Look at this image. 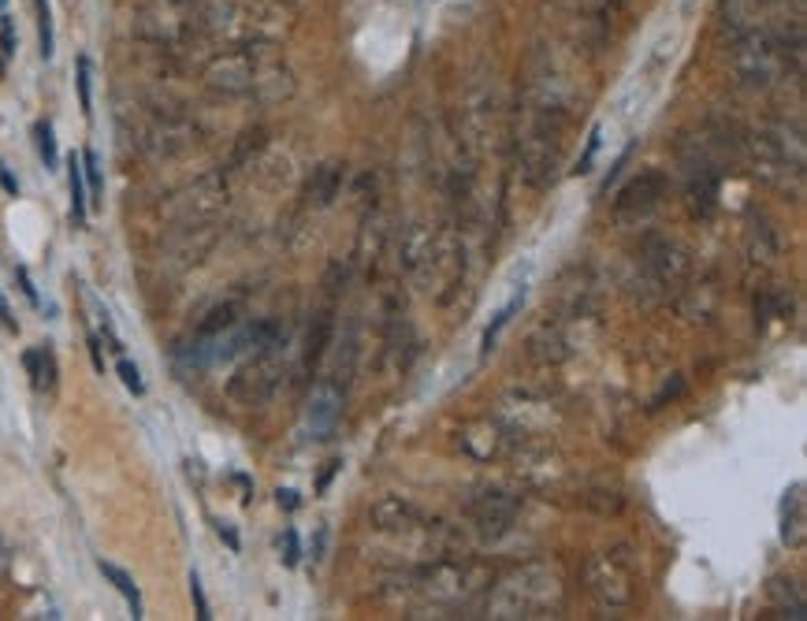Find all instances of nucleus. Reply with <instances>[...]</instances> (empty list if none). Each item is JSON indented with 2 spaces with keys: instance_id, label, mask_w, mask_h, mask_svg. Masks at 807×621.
<instances>
[{
  "instance_id": "nucleus-23",
  "label": "nucleus",
  "mask_w": 807,
  "mask_h": 621,
  "mask_svg": "<svg viewBox=\"0 0 807 621\" xmlns=\"http://www.w3.org/2000/svg\"><path fill=\"white\" fill-rule=\"evenodd\" d=\"M807 537V503H804V484H793L785 492L782 503V543L785 547H800Z\"/></svg>"
},
{
  "instance_id": "nucleus-17",
  "label": "nucleus",
  "mask_w": 807,
  "mask_h": 621,
  "mask_svg": "<svg viewBox=\"0 0 807 621\" xmlns=\"http://www.w3.org/2000/svg\"><path fill=\"white\" fill-rule=\"evenodd\" d=\"M346 387L339 376H321L313 387V398H310V414H305V425H310V436L313 439H328L335 432V425H339L343 409H346Z\"/></svg>"
},
{
  "instance_id": "nucleus-31",
  "label": "nucleus",
  "mask_w": 807,
  "mask_h": 621,
  "mask_svg": "<svg viewBox=\"0 0 807 621\" xmlns=\"http://www.w3.org/2000/svg\"><path fill=\"white\" fill-rule=\"evenodd\" d=\"M101 573H104V577L112 580V585H115V591H120V596L127 599V607H131V618H142V596H138V588H134L131 573H123L120 566H112V562H101Z\"/></svg>"
},
{
  "instance_id": "nucleus-24",
  "label": "nucleus",
  "mask_w": 807,
  "mask_h": 621,
  "mask_svg": "<svg viewBox=\"0 0 807 621\" xmlns=\"http://www.w3.org/2000/svg\"><path fill=\"white\" fill-rule=\"evenodd\" d=\"M23 365L31 372V387L37 395H53L56 387V376H60V369H56V353L49 347H34L23 353Z\"/></svg>"
},
{
  "instance_id": "nucleus-43",
  "label": "nucleus",
  "mask_w": 807,
  "mask_h": 621,
  "mask_svg": "<svg viewBox=\"0 0 807 621\" xmlns=\"http://www.w3.org/2000/svg\"><path fill=\"white\" fill-rule=\"evenodd\" d=\"M280 547H283V562H287V566H298V532L294 529L283 532Z\"/></svg>"
},
{
  "instance_id": "nucleus-46",
  "label": "nucleus",
  "mask_w": 807,
  "mask_h": 621,
  "mask_svg": "<svg viewBox=\"0 0 807 621\" xmlns=\"http://www.w3.org/2000/svg\"><path fill=\"white\" fill-rule=\"evenodd\" d=\"M19 283H23V291H26V298H31V302H37V291H34V286H31V275H26L23 269H19Z\"/></svg>"
},
{
  "instance_id": "nucleus-36",
  "label": "nucleus",
  "mask_w": 807,
  "mask_h": 621,
  "mask_svg": "<svg viewBox=\"0 0 807 621\" xmlns=\"http://www.w3.org/2000/svg\"><path fill=\"white\" fill-rule=\"evenodd\" d=\"M34 138H37V153H42L45 168H56V135H53V123L42 120L34 127Z\"/></svg>"
},
{
  "instance_id": "nucleus-49",
  "label": "nucleus",
  "mask_w": 807,
  "mask_h": 621,
  "mask_svg": "<svg viewBox=\"0 0 807 621\" xmlns=\"http://www.w3.org/2000/svg\"><path fill=\"white\" fill-rule=\"evenodd\" d=\"M280 4H287V8H291V12H298V8H305V4H310V0H280Z\"/></svg>"
},
{
  "instance_id": "nucleus-12",
  "label": "nucleus",
  "mask_w": 807,
  "mask_h": 621,
  "mask_svg": "<svg viewBox=\"0 0 807 621\" xmlns=\"http://www.w3.org/2000/svg\"><path fill=\"white\" fill-rule=\"evenodd\" d=\"M227 171H209V176L194 179L190 187H182L179 194H171L165 202V219L182 227H209L216 224V216L227 208Z\"/></svg>"
},
{
  "instance_id": "nucleus-30",
  "label": "nucleus",
  "mask_w": 807,
  "mask_h": 621,
  "mask_svg": "<svg viewBox=\"0 0 807 621\" xmlns=\"http://www.w3.org/2000/svg\"><path fill=\"white\" fill-rule=\"evenodd\" d=\"M67 187H71V219H75V227H82V224H86V205H90V197H86L82 160H79V157L67 160Z\"/></svg>"
},
{
  "instance_id": "nucleus-25",
  "label": "nucleus",
  "mask_w": 807,
  "mask_h": 621,
  "mask_svg": "<svg viewBox=\"0 0 807 621\" xmlns=\"http://www.w3.org/2000/svg\"><path fill=\"white\" fill-rule=\"evenodd\" d=\"M565 353H570V347H565L562 328H551V324H543V328L528 339V358L540 361V365H559Z\"/></svg>"
},
{
  "instance_id": "nucleus-6",
  "label": "nucleus",
  "mask_w": 807,
  "mask_h": 621,
  "mask_svg": "<svg viewBox=\"0 0 807 621\" xmlns=\"http://www.w3.org/2000/svg\"><path fill=\"white\" fill-rule=\"evenodd\" d=\"M722 149H729L726 135H688L681 138L677 157L685 168V202L692 216L710 219L718 208V190H722Z\"/></svg>"
},
{
  "instance_id": "nucleus-20",
  "label": "nucleus",
  "mask_w": 807,
  "mask_h": 621,
  "mask_svg": "<svg viewBox=\"0 0 807 621\" xmlns=\"http://www.w3.org/2000/svg\"><path fill=\"white\" fill-rule=\"evenodd\" d=\"M744 253L752 264H774L777 253H782V238H777V227L771 224L766 213H752L748 219V232H744Z\"/></svg>"
},
{
  "instance_id": "nucleus-21",
  "label": "nucleus",
  "mask_w": 807,
  "mask_h": 621,
  "mask_svg": "<svg viewBox=\"0 0 807 621\" xmlns=\"http://www.w3.org/2000/svg\"><path fill=\"white\" fill-rule=\"evenodd\" d=\"M369 524L380 532H406L417 524V506L406 503L402 495H380L369 506Z\"/></svg>"
},
{
  "instance_id": "nucleus-22",
  "label": "nucleus",
  "mask_w": 807,
  "mask_h": 621,
  "mask_svg": "<svg viewBox=\"0 0 807 621\" xmlns=\"http://www.w3.org/2000/svg\"><path fill=\"white\" fill-rule=\"evenodd\" d=\"M343 183H346V165H339V160H324V165L313 168L310 183H305V202L313 208H328L335 197L343 194Z\"/></svg>"
},
{
  "instance_id": "nucleus-11",
  "label": "nucleus",
  "mask_w": 807,
  "mask_h": 621,
  "mask_svg": "<svg viewBox=\"0 0 807 621\" xmlns=\"http://www.w3.org/2000/svg\"><path fill=\"white\" fill-rule=\"evenodd\" d=\"M413 280L421 283V291L428 298H436L439 305H447L466 283V246L455 232H439L431 235V246L425 253V261L417 264Z\"/></svg>"
},
{
  "instance_id": "nucleus-14",
  "label": "nucleus",
  "mask_w": 807,
  "mask_h": 621,
  "mask_svg": "<svg viewBox=\"0 0 807 621\" xmlns=\"http://www.w3.org/2000/svg\"><path fill=\"white\" fill-rule=\"evenodd\" d=\"M280 384H283L280 347H265V350H254L235 369V376L227 380V398L235 406H265L280 391Z\"/></svg>"
},
{
  "instance_id": "nucleus-35",
  "label": "nucleus",
  "mask_w": 807,
  "mask_h": 621,
  "mask_svg": "<svg viewBox=\"0 0 807 621\" xmlns=\"http://www.w3.org/2000/svg\"><path fill=\"white\" fill-rule=\"evenodd\" d=\"M37 4V45H42V60L53 56V12L49 0H34Z\"/></svg>"
},
{
  "instance_id": "nucleus-40",
  "label": "nucleus",
  "mask_w": 807,
  "mask_h": 621,
  "mask_svg": "<svg viewBox=\"0 0 807 621\" xmlns=\"http://www.w3.org/2000/svg\"><path fill=\"white\" fill-rule=\"evenodd\" d=\"M120 376H123V384H127L131 395H142V391H146V384H142L138 365H134V361H127V358L120 361Z\"/></svg>"
},
{
  "instance_id": "nucleus-29",
  "label": "nucleus",
  "mask_w": 807,
  "mask_h": 621,
  "mask_svg": "<svg viewBox=\"0 0 807 621\" xmlns=\"http://www.w3.org/2000/svg\"><path fill=\"white\" fill-rule=\"evenodd\" d=\"M771 599H777V618H793V621H804L807 618V599H804V588L796 585V580H771Z\"/></svg>"
},
{
  "instance_id": "nucleus-18",
  "label": "nucleus",
  "mask_w": 807,
  "mask_h": 621,
  "mask_svg": "<svg viewBox=\"0 0 807 621\" xmlns=\"http://www.w3.org/2000/svg\"><path fill=\"white\" fill-rule=\"evenodd\" d=\"M718 23H722L729 42H737V37L766 31L774 19H771V4H766V0H722V4H718Z\"/></svg>"
},
{
  "instance_id": "nucleus-15",
  "label": "nucleus",
  "mask_w": 807,
  "mask_h": 621,
  "mask_svg": "<svg viewBox=\"0 0 807 621\" xmlns=\"http://www.w3.org/2000/svg\"><path fill=\"white\" fill-rule=\"evenodd\" d=\"M662 197H666V176L655 168L640 171V176H632L626 187L618 190V197H614V224L618 227H637L643 219H651V213L662 205Z\"/></svg>"
},
{
  "instance_id": "nucleus-2",
  "label": "nucleus",
  "mask_w": 807,
  "mask_h": 621,
  "mask_svg": "<svg viewBox=\"0 0 807 621\" xmlns=\"http://www.w3.org/2000/svg\"><path fill=\"white\" fill-rule=\"evenodd\" d=\"M201 79L224 98L283 101L294 93V71L280 45H231L201 68Z\"/></svg>"
},
{
  "instance_id": "nucleus-39",
  "label": "nucleus",
  "mask_w": 807,
  "mask_h": 621,
  "mask_svg": "<svg viewBox=\"0 0 807 621\" xmlns=\"http://www.w3.org/2000/svg\"><path fill=\"white\" fill-rule=\"evenodd\" d=\"M766 4H771L782 19H804L807 12V0H766Z\"/></svg>"
},
{
  "instance_id": "nucleus-19",
  "label": "nucleus",
  "mask_w": 807,
  "mask_h": 621,
  "mask_svg": "<svg viewBox=\"0 0 807 621\" xmlns=\"http://www.w3.org/2000/svg\"><path fill=\"white\" fill-rule=\"evenodd\" d=\"M458 447L473 462H492V458L511 451V432L503 425H495V420H469L458 432Z\"/></svg>"
},
{
  "instance_id": "nucleus-3",
  "label": "nucleus",
  "mask_w": 807,
  "mask_h": 621,
  "mask_svg": "<svg viewBox=\"0 0 807 621\" xmlns=\"http://www.w3.org/2000/svg\"><path fill=\"white\" fill-rule=\"evenodd\" d=\"M280 0H198L201 34L224 45H280L294 26Z\"/></svg>"
},
{
  "instance_id": "nucleus-41",
  "label": "nucleus",
  "mask_w": 807,
  "mask_h": 621,
  "mask_svg": "<svg viewBox=\"0 0 807 621\" xmlns=\"http://www.w3.org/2000/svg\"><path fill=\"white\" fill-rule=\"evenodd\" d=\"M599 135H603V131H599V127H592L589 149H584V157L576 160V171H581V176H584V171H592V160H595V153H599Z\"/></svg>"
},
{
  "instance_id": "nucleus-38",
  "label": "nucleus",
  "mask_w": 807,
  "mask_h": 621,
  "mask_svg": "<svg viewBox=\"0 0 807 621\" xmlns=\"http://www.w3.org/2000/svg\"><path fill=\"white\" fill-rule=\"evenodd\" d=\"M15 53V23L4 15V23H0V64L8 68V60H12Z\"/></svg>"
},
{
  "instance_id": "nucleus-7",
  "label": "nucleus",
  "mask_w": 807,
  "mask_h": 621,
  "mask_svg": "<svg viewBox=\"0 0 807 621\" xmlns=\"http://www.w3.org/2000/svg\"><path fill=\"white\" fill-rule=\"evenodd\" d=\"M134 34L165 53L190 49L201 37L198 0H146L134 12Z\"/></svg>"
},
{
  "instance_id": "nucleus-32",
  "label": "nucleus",
  "mask_w": 807,
  "mask_h": 621,
  "mask_svg": "<svg viewBox=\"0 0 807 621\" xmlns=\"http://www.w3.org/2000/svg\"><path fill=\"white\" fill-rule=\"evenodd\" d=\"M82 183L90 187V205L101 208V202H104V179H101V165H98V153H93V149L82 153Z\"/></svg>"
},
{
  "instance_id": "nucleus-4",
  "label": "nucleus",
  "mask_w": 807,
  "mask_h": 621,
  "mask_svg": "<svg viewBox=\"0 0 807 621\" xmlns=\"http://www.w3.org/2000/svg\"><path fill=\"white\" fill-rule=\"evenodd\" d=\"M565 599V577L559 562H525L506 573L498 585L487 591L484 618L492 621H533L554 618Z\"/></svg>"
},
{
  "instance_id": "nucleus-44",
  "label": "nucleus",
  "mask_w": 807,
  "mask_h": 621,
  "mask_svg": "<svg viewBox=\"0 0 807 621\" xmlns=\"http://www.w3.org/2000/svg\"><path fill=\"white\" fill-rule=\"evenodd\" d=\"M681 387H685V380L674 376V384H666L655 398H651V409H662V403H666V398H677V395H681Z\"/></svg>"
},
{
  "instance_id": "nucleus-9",
  "label": "nucleus",
  "mask_w": 807,
  "mask_h": 621,
  "mask_svg": "<svg viewBox=\"0 0 807 621\" xmlns=\"http://www.w3.org/2000/svg\"><path fill=\"white\" fill-rule=\"evenodd\" d=\"M584 591L595 599L599 610L621 614L640 596L637 569H632V562L621 551H595L589 566H584Z\"/></svg>"
},
{
  "instance_id": "nucleus-47",
  "label": "nucleus",
  "mask_w": 807,
  "mask_h": 621,
  "mask_svg": "<svg viewBox=\"0 0 807 621\" xmlns=\"http://www.w3.org/2000/svg\"><path fill=\"white\" fill-rule=\"evenodd\" d=\"M216 529H220V537H224V540L231 543V547H238V537H235V532H231V529H227V524H224V521H220V524H216Z\"/></svg>"
},
{
  "instance_id": "nucleus-5",
  "label": "nucleus",
  "mask_w": 807,
  "mask_h": 621,
  "mask_svg": "<svg viewBox=\"0 0 807 621\" xmlns=\"http://www.w3.org/2000/svg\"><path fill=\"white\" fill-rule=\"evenodd\" d=\"M692 275V257L677 238L670 235H648L640 246V264L637 280H632V294L640 305H662L674 291L688 283Z\"/></svg>"
},
{
  "instance_id": "nucleus-42",
  "label": "nucleus",
  "mask_w": 807,
  "mask_h": 621,
  "mask_svg": "<svg viewBox=\"0 0 807 621\" xmlns=\"http://www.w3.org/2000/svg\"><path fill=\"white\" fill-rule=\"evenodd\" d=\"M190 596H194V607H198V618L201 621L213 618V614H209V603H205V591H201V577H198V573H190Z\"/></svg>"
},
{
  "instance_id": "nucleus-37",
  "label": "nucleus",
  "mask_w": 807,
  "mask_h": 621,
  "mask_svg": "<svg viewBox=\"0 0 807 621\" xmlns=\"http://www.w3.org/2000/svg\"><path fill=\"white\" fill-rule=\"evenodd\" d=\"M90 56H79V101H82V116H93V98H90Z\"/></svg>"
},
{
  "instance_id": "nucleus-13",
  "label": "nucleus",
  "mask_w": 807,
  "mask_h": 621,
  "mask_svg": "<svg viewBox=\"0 0 807 621\" xmlns=\"http://www.w3.org/2000/svg\"><path fill=\"white\" fill-rule=\"evenodd\" d=\"M131 142L149 157H179L190 146H198V127L179 112L153 109L142 112L138 123H131Z\"/></svg>"
},
{
  "instance_id": "nucleus-33",
  "label": "nucleus",
  "mask_w": 807,
  "mask_h": 621,
  "mask_svg": "<svg viewBox=\"0 0 807 621\" xmlns=\"http://www.w3.org/2000/svg\"><path fill=\"white\" fill-rule=\"evenodd\" d=\"M522 302H525V286H522V291H517V294H514V298H511V302H506V305H503V309H498V313H495V320H492V324H487V331H484V353H487V350H492V347H495V339H498V331H503V328H506V324H511V317H514V309H517V305H522Z\"/></svg>"
},
{
  "instance_id": "nucleus-28",
  "label": "nucleus",
  "mask_w": 807,
  "mask_h": 621,
  "mask_svg": "<svg viewBox=\"0 0 807 621\" xmlns=\"http://www.w3.org/2000/svg\"><path fill=\"white\" fill-rule=\"evenodd\" d=\"M332 328H335L332 309L316 313V320L310 328V339H305V372H316V365H321L324 350H328V342H332Z\"/></svg>"
},
{
  "instance_id": "nucleus-34",
  "label": "nucleus",
  "mask_w": 807,
  "mask_h": 621,
  "mask_svg": "<svg viewBox=\"0 0 807 621\" xmlns=\"http://www.w3.org/2000/svg\"><path fill=\"white\" fill-rule=\"evenodd\" d=\"M265 149V131H249V135H243V142H238L235 157H231V168H246L254 165V157Z\"/></svg>"
},
{
  "instance_id": "nucleus-50",
  "label": "nucleus",
  "mask_w": 807,
  "mask_h": 621,
  "mask_svg": "<svg viewBox=\"0 0 807 621\" xmlns=\"http://www.w3.org/2000/svg\"><path fill=\"white\" fill-rule=\"evenodd\" d=\"M4 4H8V0H0V12H4Z\"/></svg>"
},
{
  "instance_id": "nucleus-8",
  "label": "nucleus",
  "mask_w": 807,
  "mask_h": 621,
  "mask_svg": "<svg viewBox=\"0 0 807 621\" xmlns=\"http://www.w3.org/2000/svg\"><path fill=\"white\" fill-rule=\"evenodd\" d=\"M729 64H733L737 82L755 93L774 90V86L782 79H789V75L796 79V71L789 68V60H785V53H782V42H777V34H774V23L759 34L729 42Z\"/></svg>"
},
{
  "instance_id": "nucleus-1",
  "label": "nucleus",
  "mask_w": 807,
  "mask_h": 621,
  "mask_svg": "<svg viewBox=\"0 0 807 621\" xmlns=\"http://www.w3.org/2000/svg\"><path fill=\"white\" fill-rule=\"evenodd\" d=\"M570 82L562 79L559 64L547 53H536V75L528 82L525 104L517 112V168L533 190H547L559 179L565 127H570Z\"/></svg>"
},
{
  "instance_id": "nucleus-45",
  "label": "nucleus",
  "mask_w": 807,
  "mask_h": 621,
  "mask_svg": "<svg viewBox=\"0 0 807 621\" xmlns=\"http://www.w3.org/2000/svg\"><path fill=\"white\" fill-rule=\"evenodd\" d=\"M0 183H4V190H8V194H19V183H15V176H12V171H8L4 165H0Z\"/></svg>"
},
{
  "instance_id": "nucleus-26",
  "label": "nucleus",
  "mask_w": 807,
  "mask_h": 621,
  "mask_svg": "<svg viewBox=\"0 0 807 621\" xmlns=\"http://www.w3.org/2000/svg\"><path fill=\"white\" fill-rule=\"evenodd\" d=\"M243 313H246V305L238 302V298H227V302L213 305V309H209L205 317H201L198 331H194V339H209V336H220V331L235 328V324L243 320Z\"/></svg>"
},
{
  "instance_id": "nucleus-16",
  "label": "nucleus",
  "mask_w": 807,
  "mask_h": 621,
  "mask_svg": "<svg viewBox=\"0 0 807 621\" xmlns=\"http://www.w3.org/2000/svg\"><path fill=\"white\" fill-rule=\"evenodd\" d=\"M517 513H522V503H517V495L503 492V487H484L469 503V518H473L480 540H503L514 529Z\"/></svg>"
},
{
  "instance_id": "nucleus-10",
  "label": "nucleus",
  "mask_w": 807,
  "mask_h": 621,
  "mask_svg": "<svg viewBox=\"0 0 807 621\" xmlns=\"http://www.w3.org/2000/svg\"><path fill=\"white\" fill-rule=\"evenodd\" d=\"M487 580V573L477 566V562H466V558H439L425 566L421 573H413L410 585L417 591L425 603L447 610V607H458L466 603L469 596H477L480 585Z\"/></svg>"
},
{
  "instance_id": "nucleus-48",
  "label": "nucleus",
  "mask_w": 807,
  "mask_h": 621,
  "mask_svg": "<svg viewBox=\"0 0 807 621\" xmlns=\"http://www.w3.org/2000/svg\"><path fill=\"white\" fill-rule=\"evenodd\" d=\"M280 506H287V510H294V506H298L294 492H280Z\"/></svg>"
},
{
  "instance_id": "nucleus-27",
  "label": "nucleus",
  "mask_w": 807,
  "mask_h": 621,
  "mask_svg": "<svg viewBox=\"0 0 807 621\" xmlns=\"http://www.w3.org/2000/svg\"><path fill=\"white\" fill-rule=\"evenodd\" d=\"M431 227H425V224H413L406 235H402V246H399V261H402V269H406L410 275L417 272V264L425 261V253H428V246H431Z\"/></svg>"
}]
</instances>
